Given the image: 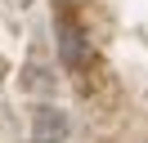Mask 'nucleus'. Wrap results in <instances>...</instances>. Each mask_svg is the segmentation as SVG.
I'll list each match as a JSON object with an SVG mask.
<instances>
[{"label":"nucleus","instance_id":"nucleus-2","mask_svg":"<svg viewBox=\"0 0 148 143\" xmlns=\"http://www.w3.org/2000/svg\"><path fill=\"white\" fill-rule=\"evenodd\" d=\"M63 40H58V49H63V63L67 67H85V63H90V49H85V40H81V31H76V27H63Z\"/></svg>","mask_w":148,"mask_h":143},{"label":"nucleus","instance_id":"nucleus-1","mask_svg":"<svg viewBox=\"0 0 148 143\" xmlns=\"http://www.w3.org/2000/svg\"><path fill=\"white\" fill-rule=\"evenodd\" d=\"M67 134H72V116H67L63 107L40 103L36 112H32V139L36 143H67Z\"/></svg>","mask_w":148,"mask_h":143}]
</instances>
